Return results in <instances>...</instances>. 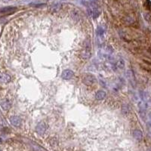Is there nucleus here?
Instances as JSON below:
<instances>
[{"mask_svg": "<svg viewBox=\"0 0 151 151\" xmlns=\"http://www.w3.org/2000/svg\"><path fill=\"white\" fill-rule=\"evenodd\" d=\"M87 13H88V15L89 17L93 18V19H95V18H98L101 15V8L98 6V5H96L94 2L91 5L88 6Z\"/></svg>", "mask_w": 151, "mask_h": 151, "instance_id": "nucleus-1", "label": "nucleus"}, {"mask_svg": "<svg viewBox=\"0 0 151 151\" xmlns=\"http://www.w3.org/2000/svg\"><path fill=\"white\" fill-rule=\"evenodd\" d=\"M83 82L85 85L91 86L97 83V79L95 76L91 73H87L85 74L83 78Z\"/></svg>", "mask_w": 151, "mask_h": 151, "instance_id": "nucleus-2", "label": "nucleus"}, {"mask_svg": "<svg viewBox=\"0 0 151 151\" xmlns=\"http://www.w3.org/2000/svg\"><path fill=\"white\" fill-rule=\"evenodd\" d=\"M113 52V49L110 46H107L106 48L103 49L98 53L99 57L102 59H109L111 56V54Z\"/></svg>", "mask_w": 151, "mask_h": 151, "instance_id": "nucleus-3", "label": "nucleus"}, {"mask_svg": "<svg viewBox=\"0 0 151 151\" xmlns=\"http://www.w3.org/2000/svg\"><path fill=\"white\" fill-rule=\"evenodd\" d=\"M36 133L39 135H42L45 134V131H46V125L44 122H40L39 123H38V125L36 127Z\"/></svg>", "mask_w": 151, "mask_h": 151, "instance_id": "nucleus-4", "label": "nucleus"}, {"mask_svg": "<svg viewBox=\"0 0 151 151\" xmlns=\"http://www.w3.org/2000/svg\"><path fill=\"white\" fill-rule=\"evenodd\" d=\"M74 76V72L71 69H64L61 73V78L64 80H69Z\"/></svg>", "mask_w": 151, "mask_h": 151, "instance_id": "nucleus-5", "label": "nucleus"}, {"mask_svg": "<svg viewBox=\"0 0 151 151\" xmlns=\"http://www.w3.org/2000/svg\"><path fill=\"white\" fill-rule=\"evenodd\" d=\"M0 106L4 110H8L11 108V101L7 98L2 99L0 101Z\"/></svg>", "mask_w": 151, "mask_h": 151, "instance_id": "nucleus-6", "label": "nucleus"}, {"mask_svg": "<svg viewBox=\"0 0 151 151\" xmlns=\"http://www.w3.org/2000/svg\"><path fill=\"white\" fill-rule=\"evenodd\" d=\"M10 122L15 127H20L21 125V124H22L21 119L19 117H17V116H12V117H10Z\"/></svg>", "mask_w": 151, "mask_h": 151, "instance_id": "nucleus-7", "label": "nucleus"}, {"mask_svg": "<svg viewBox=\"0 0 151 151\" xmlns=\"http://www.w3.org/2000/svg\"><path fill=\"white\" fill-rule=\"evenodd\" d=\"M96 33H97V36H98V38L100 40H101V39H103L104 35L106 33V28H105L104 27H103V26H101H101L98 27Z\"/></svg>", "mask_w": 151, "mask_h": 151, "instance_id": "nucleus-8", "label": "nucleus"}, {"mask_svg": "<svg viewBox=\"0 0 151 151\" xmlns=\"http://www.w3.org/2000/svg\"><path fill=\"white\" fill-rule=\"evenodd\" d=\"M11 81V76L8 73H0V82L2 83H8Z\"/></svg>", "mask_w": 151, "mask_h": 151, "instance_id": "nucleus-9", "label": "nucleus"}, {"mask_svg": "<svg viewBox=\"0 0 151 151\" xmlns=\"http://www.w3.org/2000/svg\"><path fill=\"white\" fill-rule=\"evenodd\" d=\"M91 47H90L89 45H88L85 48V49L83 50V53H82V57H83L84 59H88V58H89V57H91Z\"/></svg>", "mask_w": 151, "mask_h": 151, "instance_id": "nucleus-10", "label": "nucleus"}, {"mask_svg": "<svg viewBox=\"0 0 151 151\" xmlns=\"http://www.w3.org/2000/svg\"><path fill=\"white\" fill-rule=\"evenodd\" d=\"M17 10V8L15 7H7V8H4L1 10V12L2 14H5V15H10L14 13L15 11Z\"/></svg>", "mask_w": 151, "mask_h": 151, "instance_id": "nucleus-11", "label": "nucleus"}, {"mask_svg": "<svg viewBox=\"0 0 151 151\" xmlns=\"http://www.w3.org/2000/svg\"><path fill=\"white\" fill-rule=\"evenodd\" d=\"M107 96V94L103 90H100V91H98L95 94V98L98 101H103Z\"/></svg>", "mask_w": 151, "mask_h": 151, "instance_id": "nucleus-12", "label": "nucleus"}, {"mask_svg": "<svg viewBox=\"0 0 151 151\" xmlns=\"http://www.w3.org/2000/svg\"><path fill=\"white\" fill-rule=\"evenodd\" d=\"M133 135L134 138L137 140H141L142 138V132L140 130H134Z\"/></svg>", "mask_w": 151, "mask_h": 151, "instance_id": "nucleus-13", "label": "nucleus"}, {"mask_svg": "<svg viewBox=\"0 0 151 151\" xmlns=\"http://www.w3.org/2000/svg\"><path fill=\"white\" fill-rule=\"evenodd\" d=\"M116 67L119 69H123L125 67V61L122 59H119L116 64Z\"/></svg>", "mask_w": 151, "mask_h": 151, "instance_id": "nucleus-14", "label": "nucleus"}, {"mask_svg": "<svg viewBox=\"0 0 151 151\" xmlns=\"http://www.w3.org/2000/svg\"><path fill=\"white\" fill-rule=\"evenodd\" d=\"M72 17L75 20H79V15H78V12L73 11L72 12Z\"/></svg>", "mask_w": 151, "mask_h": 151, "instance_id": "nucleus-15", "label": "nucleus"}, {"mask_svg": "<svg viewBox=\"0 0 151 151\" xmlns=\"http://www.w3.org/2000/svg\"><path fill=\"white\" fill-rule=\"evenodd\" d=\"M22 3H25V4H29L31 2V0H21Z\"/></svg>", "mask_w": 151, "mask_h": 151, "instance_id": "nucleus-16", "label": "nucleus"}, {"mask_svg": "<svg viewBox=\"0 0 151 151\" xmlns=\"http://www.w3.org/2000/svg\"><path fill=\"white\" fill-rule=\"evenodd\" d=\"M2 2H4V3H8V2H9L11 0H2Z\"/></svg>", "mask_w": 151, "mask_h": 151, "instance_id": "nucleus-17", "label": "nucleus"}]
</instances>
